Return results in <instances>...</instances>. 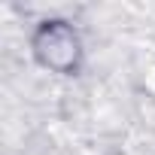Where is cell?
I'll use <instances>...</instances> for the list:
<instances>
[{
	"label": "cell",
	"mask_w": 155,
	"mask_h": 155,
	"mask_svg": "<svg viewBox=\"0 0 155 155\" xmlns=\"http://www.w3.org/2000/svg\"><path fill=\"white\" fill-rule=\"evenodd\" d=\"M31 52L40 61V67L61 73V76L76 73L82 64V40H79L73 25H67L61 18H49L34 31Z\"/></svg>",
	"instance_id": "6da1fadb"
}]
</instances>
